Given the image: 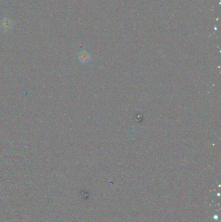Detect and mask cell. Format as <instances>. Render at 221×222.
<instances>
[{
    "label": "cell",
    "instance_id": "cell-1",
    "mask_svg": "<svg viewBox=\"0 0 221 222\" xmlns=\"http://www.w3.org/2000/svg\"><path fill=\"white\" fill-rule=\"evenodd\" d=\"M79 59L82 63H86L89 60V55L86 52H82L79 55Z\"/></svg>",
    "mask_w": 221,
    "mask_h": 222
}]
</instances>
